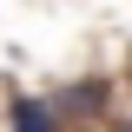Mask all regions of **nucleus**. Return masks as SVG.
<instances>
[{
  "label": "nucleus",
  "mask_w": 132,
  "mask_h": 132,
  "mask_svg": "<svg viewBox=\"0 0 132 132\" xmlns=\"http://www.w3.org/2000/svg\"><path fill=\"white\" fill-rule=\"evenodd\" d=\"M46 99H53V112H60V126H66V119H93V112H106V86H99V79L66 86V93H46Z\"/></svg>",
  "instance_id": "f03ea898"
},
{
  "label": "nucleus",
  "mask_w": 132,
  "mask_h": 132,
  "mask_svg": "<svg viewBox=\"0 0 132 132\" xmlns=\"http://www.w3.org/2000/svg\"><path fill=\"white\" fill-rule=\"evenodd\" d=\"M119 132H132V119H126V126H119Z\"/></svg>",
  "instance_id": "7ed1b4c3"
},
{
  "label": "nucleus",
  "mask_w": 132,
  "mask_h": 132,
  "mask_svg": "<svg viewBox=\"0 0 132 132\" xmlns=\"http://www.w3.org/2000/svg\"><path fill=\"white\" fill-rule=\"evenodd\" d=\"M7 132H60L53 99L46 93H13V99H7Z\"/></svg>",
  "instance_id": "f257e3e1"
}]
</instances>
